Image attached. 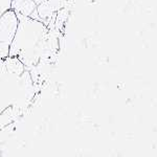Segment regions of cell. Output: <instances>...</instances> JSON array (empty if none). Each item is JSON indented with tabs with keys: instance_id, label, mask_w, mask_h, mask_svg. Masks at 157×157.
<instances>
[{
	"instance_id": "cell-1",
	"label": "cell",
	"mask_w": 157,
	"mask_h": 157,
	"mask_svg": "<svg viewBox=\"0 0 157 157\" xmlns=\"http://www.w3.org/2000/svg\"><path fill=\"white\" fill-rule=\"evenodd\" d=\"M16 57L0 59V114L10 106L24 105L33 95L29 70Z\"/></svg>"
},
{
	"instance_id": "cell-2",
	"label": "cell",
	"mask_w": 157,
	"mask_h": 157,
	"mask_svg": "<svg viewBox=\"0 0 157 157\" xmlns=\"http://www.w3.org/2000/svg\"><path fill=\"white\" fill-rule=\"evenodd\" d=\"M17 17L18 26L10 46L9 57H16L29 69L38 63L44 52L47 29L40 20L21 15Z\"/></svg>"
},
{
	"instance_id": "cell-3",
	"label": "cell",
	"mask_w": 157,
	"mask_h": 157,
	"mask_svg": "<svg viewBox=\"0 0 157 157\" xmlns=\"http://www.w3.org/2000/svg\"><path fill=\"white\" fill-rule=\"evenodd\" d=\"M18 17L13 10H9L0 16V59L9 57L10 46L16 34Z\"/></svg>"
},
{
	"instance_id": "cell-4",
	"label": "cell",
	"mask_w": 157,
	"mask_h": 157,
	"mask_svg": "<svg viewBox=\"0 0 157 157\" xmlns=\"http://www.w3.org/2000/svg\"><path fill=\"white\" fill-rule=\"evenodd\" d=\"M44 1L45 0H12L11 9L17 15L39 20L36 10L37 6Z\"/></svg>"
},
{
	"instance_id": "cell-5",
	"label": "cell",
	"mask_w": 157,
	"mask_h": 157,
	"mask_svg": "<svg viewBox=\"0 0 157 157\" xmlns=\"http://www.w3.org/2000/svg\"><path fill=\"white\" fill-rule=\"evenodd\" d=\"M12 0H0V16L4 14L6 11L11 10Z\"/></svg>"
}]
</instances>
